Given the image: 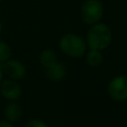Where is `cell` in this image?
Instances as JSON below:
<instances>
[{
    "mask_svg": "<svg viewBox=\"0 0 127 127\" xmlns=\"http://www.w3.org/2000/svg\"><path fill=\"white\" fill-rule=\"evenodd\" d=\"M1 66H2L3 73L9 79L18 80L23 78L26 74L25 65L17 60H7L6 62L3 63Z\"/></svg>",
    "mask_w": 127,
    "mask_h": 127,
    "instance_id": "obj_5",
    "label": "cell"
},
{
    "mask_svg": "<svg viewBox=\"0 0 127 127\" xmlns=\"http://www.w3.org/2000/svg\"><path fill=\"white\" fill-rule=\"evenodd\" d=\"M66 73V68L64 64L62 63H56L53 66L47 68V76L49 79L53 81H59L62 80Z\"/></svg>",
    "mask_w": 127,
    "mask_h": 127,
    "instance_id": "obj_8",
    "label": "cell"
},
{
    "mask_svg": "<svg viewBox=\"0 0 127 127\" xmlns=\"http://www.w3.org/2000/svg\"><path fill=\"white\" fill-rule=\"evenodd\" d=\"M4 115L6 120H8L11 123L17 122L22 115V109L21 106L15 102V101H11L10 103H8L4 109Z\"/></svg>",
    "mask_w": 127,
    "mask_h": 127,
    "instance_id": "obj_7",
    "label": "cell"
},
{
    "mask_svg": "<svg viewBox=\"0 0 127 127\" xmlns=\"http://www.w3.org/2000/svg\"><path fill=\"white\" fill-rule=\"evenodd\" d=\"M1 32H2V23L0 21V34H1Z\"/></svg>",
    "mask_w": 127,
    "mask_h": 127,
    "instance_id": "obj_15",
    "label": "cell"
},
{
    "mask_svg": "<svg viewBox=\"0 0 127 127\" xmlns=\"http://www.w3.org/2000/svg\"><path fill=\"white\" fill-rule=\"evenodd\" d=\"M126 75H127V74H126Z\"/></svg>",
    "mask_w": 127,
    "mask_h": 127,
    "instance_id": "obj_17",
    "label": "cell"
},
{
    "mask_svg": "<svg viewBox=\"0 0 127 127\" xmlns=\"http://www.w3.org/2000/svg\"><path fill=\"white\" fill-rule=\"evenodd\" d=\"M25 127H49V126L40 119H32L26 123Z\"/></svg>",
    "mask_w": 127,
    "mask_h": 127,
    "instance_id": "obj_12",
    "label": "cell"
},
{
    "mask_svg": "<svg viewBox=\"0 0 127 127\" xmlns=\"http://www.w3.org/2000/svg\"><path fill=\"white\" fill-rule=\"evenodd\" d=\"M3 70H2V66L0 65V83H1V81H2V78H3Z\"/></svg>",
    "mask_w": 127,
    "mask_h": 127,
    "instance_id": "obj_14",
    "label": "cell"
},
{
    "mask_svg": "<svg viewBox=\"0 0 127 127\" xmlns=\"http://www.w3.org/2000/svg\"><path fill=\"white\" fill-rule=\"evenodd\" d=\"M11 57V49L9 45L3 41H0V64H3Z\"/></svg>",
    "mask_w": 127,
    "mask_h": 127,
    "instance_id": "obj_11",
    "label": "cell"
},
{
    "mask_svg": "<svg viewBox=\"0 0 127 127\" xmlns=\"http://www.w3.org/2000/svg\"><path fill=\"white\" fill-rule=\"evenodd\" d=\"M40 63L41 64L47 69L51 66H53L56 63H58V59H57V55L53 50L50 49H46L43 50L40 54Z\"/></svg>",
    "mask_w": 127,
    "mask_h": 127,
    "instance_id": "obj_9",
    "label": "cell"
},
{
    "mask_svg": "<svg viewBox=\"0 0 127 127\" xmlns=\"http://www.w3.org/2000/svg\"><path fill=\"white\" fill-rule=\"evenodd\" d=\"M80 15L87 25H94L100 21L103 15V6L99 0H86L81 6Z\"/></svg>",
    "mask_w": 127,
    "mask_h": 127,
    "instance_id": "obj_3",
    "label": "cell"
},
{
    "mask_svg": "<svg viewBox=\"0 0 127 127\" xmlns=\"http://www.w3.org/2000/svg\"><path fill=\"white\" fill-rule=\"evenodd\" d=\"M0 93L9 101H16L22 94V88L15 80L6 79L2 80L0 83Z\"/></svg>",
    "mask_w": 127,
    "mask_h": 127,
    "instance_id": "obj_6",
    "label": "cell"
},
{
    "mask_svg": "<svg viewBox=\"0 0 127 127\" xmlns=\"http://www.w3.org/2000/svg\"><path fill=\"white\" fill-rule=\"evenodd\" d=\"M112 41V33L110 28L104 23H96L91 25L86 34V46L89 50L103 51Z\"/></svg>",
    "mask_w": 127,
    "mask_h": 127,
    "instance_id": "obj_1",
    "label": "cell"
},
{
    "mask_svg": "<svg viewBox=\"0 0 127 127\" xmlns=\"http://www.w3.org/2000/svg\"><path fill=\"white\" fill-rule=\"evenodd\" d=\"M108 95L115 101L127 100V75H118L112 78L107 87Z\"/></svg>",
    "mask_w": 127,
    "mask_h": 127,
    "instance_id": "obj_4",
    "label": "cell"
},
{
    "mask_svg": "<svg viewBox=\"0 0 127 127\" xmlns=\"http://www.w3.org/2000/svg\"><path fill=\"white\" fill-rule=\"evenodd\" d=\"M61 50L67 56L71 58H80L85 54L86 43L78 35L68 33L64 35L60 40Z\"/></svg>",
    "mask_w": 127,
    "mask_h": 127,
    "instance_id": "obj_2",
    "label": "cell"
},
{
    "mask_svg": "<svg viewBox=\"0 0 127 127\" xmlns=\"http://www.w3.org/2000/svg\"><path fill=\"white\" fill-rule=\"evenodd\" d=\"M103 62V56L101 54V51L97 50H89V52L86 54V63L91 67H97L99 66Z\"/></svg>",
    "mask_w": 127,
    "mask_h": 127,
    "instance_id": "obj_10",
    "label": "cell"
},
{
    "mask_svg": "<svg viewBox=\"0 0 127 127\" xmlns=\"http://www.w3.org/2000/svg\"><path fill=\"white\" fill-rule=\"evenodd\" d=\"M1 1H2V0H0V2H1Z\"/></svg>",
    "mask_w": 127,
    "mask_h": 127,
    "instance_id": "obj_16",
    "label": "cell"
},
{
    "mask_svg": "<svg viewBox=\"0 0 127 127\" xmlns=\"http://www.w3.org/2000/svg\"><path fill=\"white\" fill-rule=\"evenodd\" d=\"M0 127H13V124L8 120H0Z\"/></svg>",
    "mask_w": 127,
    "mask_h": 127,
    "instance_id": "obj_13",
    "label": "cell"
}]
</instances>
